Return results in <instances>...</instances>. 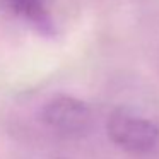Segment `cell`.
<instances>
[{
  "mask_svg": "<svg viewBox=\"0 0 159 159\" xmlns=\"http://www.w3.org/2000/svg\"><path fill=\"white\" fill-rule=\"evenodd\" d=\"M106 132L113 144L132 154H147L159 145L157 125L127 110H116L110 115Z\"/></svg>",
  "mask_w": 159,
  "mask_h": 159,
  "instance_id": "6da1fadb",
  "label": "cell"
},
{
  "mask_svg": "<svg viewBox=\"0 0 159 159\" xmlns=\"http://www.w3.org/2000/svg\"><path fill=\"white\" fill-rule=\"evenodd\" d=\"M41 118L52 130L62 135L86 134L93 123V113L84 101L72 96H57L45 104Z\"/></svg>",
  "mask_w": 159,
  "mask_h": 159,
  "instance_id": "7a4b0ae2",
  "label": "cell"
},
{
  "mask_svg": "<svg viewBox=\"0 0 159 159\" xmlns=\"http://www.w3.org/2000/svg\"><path fill=\"white\" fill-rule=\"evenodd\" d=\"M5 2L9 9L19 17L34 22L36 26H41V28H46L50 24L48 7L45 0H5Z\"/></svg>",
  "mask_w": 159,
  "mask_h": 159,
  "instance_id": "3957f363",
  "label": "cell"
}]
</instances>
